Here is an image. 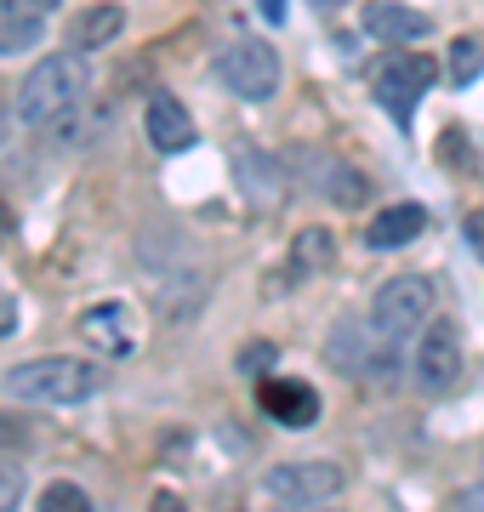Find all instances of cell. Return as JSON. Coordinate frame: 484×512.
Masks as SVG:
<instances>
[{
  "label": "cell",
  "instance_id": "obj_20",
  "mask_svg": "<svg viewBox=\"0 0 484 512\" xmlns=\"http://www.w3.org/2000/svg\"><path fill=\"white\" fill-rule=\"evenodd\" d=\"M86 507H92V495L80 484H46V495H40V512H86Z\"/></svg>",
  "mask_w": 484,
  "mask_h": 512
},
{
  "label": "cell",
  "instance_id": "obj_5",
  "mask_svg": "<svg viewBox=\"0 0 484 512\" xmlns=\"http://www.w3.org/2000/svg\"><path fill=\"white\" fill-rule=\"evenodd\" d=\"M342 484H348V473L336 461H280L262 478V490L274 495L280 507H319V501L342 495Z\"/></svg>",
  "mask_w": 484,
  "mask_h": 512
},
{
  "label": "cell",
  "instance_id": "obj_16",
  "mask_svg": "<svg viewBox=\"0 0 484 512\" xmlns=\"http://www.w3.org/2000/svg\"><path fill=\"white\" fill-rule=\"evenodd\" d=\"M365 29L382 35V40H422V35H433V18L410 12V6H388V0H376V6H365Z\"/></svg>",
  "mask_w": 484,
  "mask_h": 512
},
{
  "label": "cell",
  "instance_id": "obj_26",
  "mask_svg": "<svg viewBox=\"0 0 484 512\" xmlns=\"http://www.w3.org/2000/svg\"><path fill=\"white\" fill-rule=\"evenodd\" d=\"M12 234V205H6V194H0V239Z\"/></svg>",
  "mask_w": 484,
  "mask_h": 512
},
{
  "label": "cell",
  "instance_id": "obj_23",
  "mask_svg": "<svg viewBox=\"0 0 484 512\" xmlns=\"http://www.w3.org/2000/svg\"><path fill=\"white\" fill-rule=\"evenodd\" d=\"M467 245L484 256V211H473V217H467Z\"/></svg>",
  "mask_w": 484,
  "mask_h": 512
},
{
  "label": "cell",
  "instance_id": "obj_17",
  "mask_svg": "<svg viewBox=\"0 0 484 512\" xmlns=\"http://www.w3.org/2000/svg\"><path fill=\"white\" fill-rule=\"evenodd\" d=\"M422 228H428V211H422V205H393V211H382V217L371 222V245L376 251H399V245H410Z\"/></svg>",
  "mask_w": 484,
  "mask_h": 512
},
{
  "label": "cell",
  "instance_id": "obj_8",
  "mask_svg": "<svg viewBox=\"0 0 484 512\" xmlns=\"http://www.w3.org/2000/svg\"><path fill=\"white\" fill-rule=\"evenodd\" d=\"M416 376H422L428 393H450V387H456V376H462V342H456L450 319L422 336V348H416Z\"/></svg>",
  "mask_w": 484,
  "mask_h": 512
},
{
  "label": "cell",
  "instance_id": "obj_1",
  "mask_svg": "<svg viewBox=\"0 0 484 512\" xmlns=\"http://www.w3.org/2000/svg\"><path fill=\"white\" fill-rule=\"evenodd\" d=\"M80 103H86V63H80V52L40 57L18 86V114L29 126H52V120H63Z\"/></svg>",
  "mask_w": 484,
  "mask_h": 512
},
{
  "label": "cell",
  "instance_id": "obj_18",
  "mask_svg": "<svg viewBox=\"0 0 484 512\" xmlns=\"http://www.w3.org/2000/svg\"><path fill=\"white\" fill-rule=\"evenodd\" d=\"M445 74L456 80V86H473L484 74V40L462 35V40H450V57H445Z\"/></svg>",
  "mask_w": 484,
  "mask_h": 512
},
{
  "label": "cell",
  "instance_id": "obj_21",
  "mask_svg": "<svg viewBox=\"0 0 484 512\" xmlns=\"http://www.w3.org/2000/svg\"><path fill=\"white\" fill-rule=\"evenodd\" d=\"M18 495H23V473H18V467H12L6 456H0V512L18 507Z\"/></svg>",
  "mask_w": 484,
  "mask_h": 512
},
{
  "label": "cell",
  "instance_id": "obj_24",
  "mask_svg": "<svg viewBox=\"0 0 484 512\" xmlns=\"http://www.w3.org/2000/svg\"><path fill=\"white\" fill-rule=\"evenodd\" d=\"M12 330H18V308H12V302L0 296V336H12Z\"/></svg>",
  "mask_w": 484,
  "mask_h": 512
},
{
  "label": "cell",
  "instance_id": "obj_11",
  "mask_svg": "<svg viewBox=\"0 0 484 512\" xmlns=\"http://www.w3.org/2000/svg\"><path fill=\"white\" fill-rule=\"evenodd\" d=\"M257 404H262V416H274L280 427H314L319 421V393L308 382H285V376H274V382L257 387Z\"/></svg>",
  "mask_w": 484,
  "mask_h": 512
},
{
  "label": "cell",
  "instance_id": "obj_9",
  "mask_svg": "<svg viewBox=\"0 0 484 512\" xmlns=\"http://www.w3.org/2000/svg\"><path fill=\"white\" fill-rule=\"evenodd\" d=\"M80 336H86L97 353H109V359H126V353L137 348V330H131L126 302H92V308L80 313Z\"/></svg>",
  "mask_w": 484,
  "mask_h": 512
},
{
  "label": "cell",
  "instance_id": "obj_3",
  "mask_svg": "<svg viewBox=\"0 0 484 512\" xmlns=\"http://www.w3.org/2000/svg\"><path fill=\"white\" fill-rule=\"evenodd\" d=\"M428 313H433V279L428 274H399L376 291L371 325L382 330V336H393V342H405L416 325H428Z\"/></svg>",
  "mask_w": 484,
  "mask_h": 512
},
{
  "label": "cell",
  "instance_id": "obj_7",
  "mask_svg": "<svg viewBox=\"0 0 484 512\" xmlns=\"http://www.w3.org/2000/svg\"><path fill=\"white\" fill-rule=\"evenodd\" d=\"M331 365L348 370V376H388L393 336H382L376 325H359V319H342L331 330Z\"/></svg>",
  "mask_w": 484,
  "mask_h": 512
},
{
  "label": "cell",
  "instance_id": "obj_13",
  "mask_svg": "<svg viewBox=\"0 0 484 512\" xmlns=\"http://www.w3.org/2000/svg\"><path fill=\"white\" fill-rule=\"evenodd\" d=\"M291 165H297V171H308V177H314V183L325 188L336 205H359V200H365V177H359V171H348L342 160H331V154H291Z\"/></svg>",
  "mask_w": 484,
  "mask_h": 512
},
{
  "label": "cell",
  "instance_id": "obj_25",
  "mask_svg": "<svg viewBox=\"0 0 484 512\" xmlns=\"http://www.w3.org/2000/svg\"><path fill=\"white\" fill-rule=\"evenodd\" d=\"M257 6H262V18L268 23H285V0H257Z\"/></svg>",
  "mask_w": 484,
  "mask_h": 512
},
{
  "label": "cell",
  "instance_id": "obj_27",
  "mask_svg": "<svg viewBox=\"0 0 484 512\" xmlns=\"http://www.w3.org/2000/svg\"><path fill=\"white\" fill-rule=\"evenodd\" d=\"M23 439H29L23 427H0V444H23Z\"/></svg>",
  "mask_w": 484,
  "mask_h": 512
},
{
  "label": "cell",
  "instance_id": "obj_6",
  "mask_svg": "<svg viewBox=\"0 0 484 512\" xmlns=\"http://www.w3.org/2000/svg\"><path fill=\"white\" fill-rule=\"evenodd\" d=\"M217 80L234 97H245V103H268L280 92V57L268 46H257V40H240V46L217 52Z\"/></svg>",
  "mask_w": 484,
  "mask_h": 512
},
{
  "label": "cell",
  "instance_id": "obj_14",
  "mask_svg": "<svg viewBox=\"0 0 484 512\" xmlns=\"http://www.w3.org/2000/svg\"><path fill=\"white\" fill-rule=\"evenodd\" d=\"M120 29H126V6H86V12L69 23V46H75V52H97V46H109Z\"/></svg>",
  "mask_w": 484,
  "mask_h": 512
},
{
  "label": "cell",
  "instance_id": "obj_4",
  "mask_svg": "<svg viewBox=\"0 0 484 512\" xmlns=\"http://www.w3.org/2000/svg\"><path fill=\"white\" fill-rule=\"evenodd\" d=\"M433 80H439V63L422 52H393L388 63H376L371 86L376 97H382V109L399 120V126H410V114H416V97L428 92Z\"/></svg>",
  "mask_w": 484,
  "mask_h": 512
},
{
  "label": "cell",
  "instance_id": "obj_12",
  "mask_svg": "<svg viewBox=\"0 0 484 512\" xmlns=\"http://www.w3.org/2000/svg\"><path fill=\"white\" fill-rule=\"evenodd\" d=\"M149 137L160 154H183V148H194V120H188V109L177 103V97L154 92L149 97Z\"/></svg>",
  "mask_w": 484,
  "mask_h": 512
},
{
  "label": "cell",
  "instance_id": "obj_19",
  "mask_svg": "<svg viewBox=\"0 0 484 512\" xmlns=\"http://www.w3.org/2000/svg\"><path fill=\"white\" fill-rule=\"evenodd\" d=\"M336 256V239L325 234V228H308V234L297 239V268H325Z\"/></svg>",
  "mask_w": 484,
  "mask_h": 512
},
{
  "label": "cell",
  "instance_id": "obj_28",
  "mask_svg": "<svg viewBox=\"0 0 484 512\" xmlns=\"http://www.w3.org/2000/svg\"><path fill=\"white\" fill-rule=\"evenodd\" d=\"M319 6H325V12H336V6H348V0H319Z\"/></svg>",
  "mask_w": 484,
  "mask_h": 512
},
{
  "label": "cell",
  "instance_id": "obj_15",
  "mask_svg": "<svg viewBox=\"0 0 484 512\" xmlns=\"http://www.w3.org/2000/svg\"><path fill=\"white\" fill-rule=\"evenodd\" d=\"M234 165H240V183H245V194H251V205H274L285 200V177H280V165L274 160H257V148H240L234 154Z\"/></svg>",
  "mask_w": 484,
  "mask_h": 512
},
{
  "label": "cell",
  "instance_id": "obj_2",
  "mask_svg": "<svg viewBox=\"0 0 484 512\" xmlns=\"http://www.w3.org/2000/svg\"><path fill=\"white\" fill-rule=\"evenodd\" d=\"M97 365L86 359H63V353H46V359H23V365L6 370V393L29 404H80L97 393Z\"/></svg>",
  "mask_w": 484,
  "mask_h": 512
},
{
  "label": "cell",
  "instance_id": "obj_10",
  "mask_svg": "<svg viewBox=\"0 0 484 512\" xmlns=\"http://www.w3.org/2000/svg\"><path fill=\"white\" fill-rule=\"evenodd\" d=\"M57 0H0V57L35 52V40L46 35Z\"/></svg>",
  "mask_w": 484,
  "mask_h": 512
},
{
  "label": "cell",
  "instance_id": "obj_22",
  "mask_svg": "<svg viewBox=\"0 0 484 512\" xmlns=\"http://www.w3.org/2000/svg\"><path fill=\"white\" fill-rule=\"evenodd\" d=\"M268 365H274V342H251V348H240V370L257 376V370H268Z\"/></svg>",
  "mask_w": 484,
  "mask_h": 512
}]
</instances>
